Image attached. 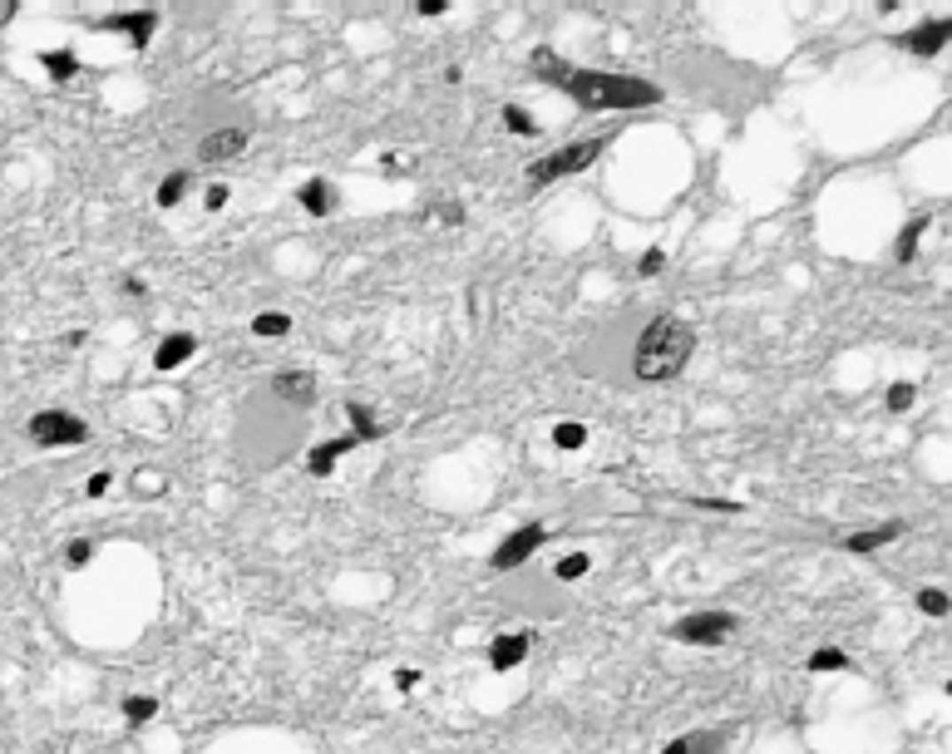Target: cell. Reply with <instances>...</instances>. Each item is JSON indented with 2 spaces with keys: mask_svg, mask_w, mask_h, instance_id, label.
Instances as JSON below:
<instances>
[{
  "mask_svg": "<svg viewBox=\"0 0 952 754\" xmlns=\"http://www.w3.org/2000/svg\"><path fill=\"white\" fill-rule=\"evenodd\" d=\"M568 99L577 104V109H587V114H608V109H652V104H662V84L652 80H631V74H612V69H577L568 65V74H562L558 84Z\"/></svg>",
  "mask_w": 952,
  "mask_h": 754,
  "instance_id": "1",
  "label": "cell"
},
{
  "mask_svg": "<svg viewBox=\"0 0 952 754\" xmlns=\"http://www.w3.org/2000/svg\"><path fill=\"white\" fill-rule=\"evenodd\" d=\"M691 350H696V326L686 316H652L646 331L637 335V355H631V375L646 380V385H662V380H677L686 370Z\"/></svg>",
  "mask_w": 952,
  "mask_h": 754,
  "instance_id": "2",
  "label": "cell"
},
{
  "mask_svg": "<svg viewBox=\"0 0 952 754\" xmlns=\"http://www.w3.org/2000/svg\"><path fill=\"white\" fill-rule=\"evenodd\" d=\"M602 149H608V138H577L568 149H553V153H543V158H533L523 168V178H528V188H548V183H558V178L583 173L587 163H597Z\"/></svg>",
  "mask_w": 952,
  "mask_h": 754,
  "instance_id": "3",
  "label": "cell"
},
{
  "mask_svg": "<svg viewBox=\"0 0 952 754\" xmlns=\"http://www.w3.org/2000/svg\"><path fill=\"white\" fill-rule=\"evenodd\" d=\"M25 435H30V444H40V449H69V444H84V439H89V424H84L80 414H69V410H40L30 424H25Z\"/></svg>",
  "mask_w": 952,
  "mask_h": 754,
  "instance_id": "4",
  "label": "cell"
},
{
  "mask_svg": "<svg viewBox=\"0 0 952 754\" xmlns=\"http://www.w3.org/2000/svg\"><path fill=\"white\" fill-rule=\"evenodd\" d=\"M735 631H740V617H735V612H691V617H681L677 627H671V636H677L681 646H721Z\"/></svg>",
  "mask_w": 952,
  "mask_h": 754,
  "instance_id": "5",
  "label": "cell"
},
{
  "mask_svg": "<svg viewBox=\"0 0 952 754\" xmlns=\"http://www.w3.org/2000/svg\"><path fill=\"white\" fill-rule=\"evenodd\" d=\"M543 542H548V527H543V523H523L518 533H508L504 542L493 548L489 567H493V572H514V567H523V562L533 558V552H538Z\"/></svg>",
  "mask_w": 952,
  "mask_h": 754,
  "instance_id": "6",
  "label": "cell"
},
{
  "mask_svg": "<svg viewBox=\"0 0 952 754\" xmlns=\"http://www.w3.org/2000/svg\"><path fill=\"white\" fill-rule=\"evenodd\" d=\"M94 30L109 35H128V50H149L153 30H159V5H143V11H119V15H99Z\"/></svg>",
  "mask_w": 952,
  "mask_h": 754,
  "instance_id": "7",
  "label": "cell"
},
{
  "mask_svg": "<svg viewBox=\"0 0 952 754\" xmlns=\"http://www.w3.org/2000/svg\"><path fill=\"white\" fill-rule=\"evenodd\" d=\"M948 35H952V25L942 20V15H928L923 25H913V30H903V35H894V45L908 50V55H918V59H933V55H942Z\"/></svg>",
  "mask_w": 952,
  "mask_h": 754,
  "instance_id": "8",
  "label": "cell"
},
{
  "mask_svg": "<svg viewBox=\"0 0 952 754\" xmlns=\"http://www.w3.org/2000/svg\"><path fill=\"white\" fill-rule=\"evenodd\" d=\"M272 395L291 410H306V404H316V375L311 370H282L272 380Z\"/></svg>",
  "mask_w": 952,
  "mask_h": 754,
  "instance_id": "9",
  "label": "cell"
},
{
  "mask_svg": "<svg viewBox=\"0 0 952 754\" xmlns=\"http://www.w3.org/2000/svg\"><path fill=\"white\" fill-rule=\"evenodd\" d=\"M247 149V128H218L197 143V163H222V158H237Z\"/></svg>",
  "mask_w": 952,
  "mask_h": 754,
  "instance_id": "10",
  "label": "cell"
},
{
  "mask_svg": "<svg viewBox=\"0 0 952 754\" xmlns=\"http://www.w3.org/2000/svg\"><path fill=\"white\" fill-rule=\"evenodd\" d=\"M193 350H197V335H193V331H173V335H163L159 350H153V370H163V375H168V370H178Z\"/></svg>",
  "mask_w": 952,
  "mask_h": 754,
  "instance_id": "11",
  "label": "cell"
},
{
  "mask_svg": "<svg viewBox=\"0 0 952 754\" xmlns=\"http://www.w3.org/2000/svg\"><path fill=\"white\" fill-rule=\"evenodd\" d=\"M356 444H360L356 435L326 439V444H316V449H311V454H306V469L316 473V479H331V473H336V458H341V454H351V449H356Z\"/></svg>",
  "mask_w": 952,
  "mask_h": 754,
  "instance_id": "12",
  "label": "cell"
},
{
  "mask_svg": "<svg viewBox=\"0 0 952 754\" xmlns=\"http://www.w3.org/2000/svg\"><path fill=\"white\" fill-rule=\"evenodd\" d=\"M523 656H528V631H504V636H493V646H489L493 671H514V666H523Z\"/></svg>",
  "mask_w": 952,
  "mask_h": 754,
  "instance_id": "13",
  "label": "cell"
},
{
  "mask_svg": "<svg viewBox=\"0 0 952 754\" xmlns=\"http://www.w3.org/2000/svg\"><path fill=\"white\" fill-rule=\"evenodd\" d=\"M297 203H301V212H311V218H331L336 212V188L326 183V178H306V183L297 188Z\"/></svg>",
  "mask_w": 952,
  "mask_h": 754,
  "instance_id": "14",
  "label": "cell"
},
{
  "mask_svg": "<svg viewBox=\"0 0 952 754\" xmlns=\"http://www.w3.org/2000/svg\"><path fill=\"white\" fill-rule=\"evenodd\" d=\"M903 537V523H884V527H863V533H849L844 537V552H878V548H888V542H898Z\"/></svg>",
  "mask_w": 952,
  "mask_h": 754,
  "instance_id": "15",
  "label": "cell"
},
{
  "mask_svg": "<svg viewBox=\"0 0 952 754\" xmlns=\"http://www.w3.org/2000/svg\"><path fill=\"white\" fill-rule=\"evenodd\" d=\"M528 69H533L538 80H548L553 89H558V84H562V74H568V59H562V55H553L548 45H538L533 55H528Z\"/></svg>",
  "mask_w": 952,
  "mask_h": 754,
  "instance_id": "16",
  "label": "cell"
},
{
  "mask_svg": "<svg viewBox=\"0 0 952 754\" xmlns=\"http://www.w3.org/2000/svg\"><path fill=\"white\" fill-rule=\"evenodd\" d=\"M928 227H933V218H928V212H918V218H913L903 232H898V242H894V257H898V262H913V257H918V242H923V232H928Z\"/></svg>",
  "mask_w": 952,
  "mask_h": 754,
  "instance_id": "17",
  "label": "cell"
},
{
  "mask_svg": "<svg viewBox=\"0 0 952 754\" xmlns=\"http://www.w3.org/2000/svg\"><path fill=\"white\" fill-rule=\"evenodd\" d=\"M345 419H351V435H356L360 444L380 439V424H375V414H370L366 400H345Z\"/></svg>",
  "mask_w": 952,
  "mask_h": 754,
  "instance_id": "18",
  "label": "cell"
},
{
  "mask_svg": "<svg viewBox=\"0 0 952 754\" xmlns=\"http://www.w3.org/2000/svg\"><path fill=\"white\" fill-rule=\"evenodd\" d=\"M40 65H45V74L55 84H65V80L80 74V55H74V50H50V55H40Z\"/></svg>",
  "mask_w": 952,
  "mask_h": 754,
  "instance_id": "19",
  "label": "cell"
},
{
  "mask_svg": "<svg viewBox=\"0 0 952 754\" xmlns=\"http://www.w3.org/2000/svg\"><path fill=\"white\" fill-rule=\"evenodd\" d=\"M716 750H721V735L700 730V735H681V740H671L662 754H716Z\"/></svg>",
  "mask_w": 952,
  "mask_h": 754,
  "instance_id": "20",
  "label": "cell"
},
{
  "mask_svg": "<svg viewBox=\"0 0 952 754\" xmlns=\"http://www.w3.org/2000/svg\"><path fill=\"white\" fill-rule=\"evenodd\" d=\"M188 183H193V173H188V168L168 173V178L159 183V207H178V203H183V193H188Z\"/></svg>",
  "mask_w": 952,
  "mask_h": 754,
  "instance_id": "21",
  "label": "cell"
},
{
  "mask_svg": "<svg viewBox=\"0 0 952 754\" xmlns=\"http://www.w3.org/2000/svg\"><path fill=\"white\" fill-rule=\"evenodd\" d=\"M504 128H508V134H518V138H533V134H538V119L528 114L523 104H504Z\"/></svg>",
  "mask_w": 952,
  "mask_h": 754,
  "instance_id": "22",
  "label": "cell"
},
{
  "mask_svg": "<svg viewBox=\"0 0 952 754\" xmlns=\"http://www.w3.org/2000/svg\"><path fill=\"white\" fill-rule=\"evenodd\" d=\"M291 331V316L287 311H262V316H252V335H262V341H272V335H287Z\"/></svg>",
  "mask_w": 952,
  "mask_h": 754,
  "instance_id": "23",
  "label": "cell"
},
{
  "mask_svg": "<svg viewBox=\"0 0 952 754\" xmlns=\"http://www.w3.org/2000/svg\"><path fill=\"white\" fill-rule=\"evenodd\" d=\"M804 671H815V675H824V671H849V656L834 651V646H819V651L804 661Z\"/></svg>",
  "mask_w": 952,
  "mask_h": 754,
  "instance_id": "24",
  "label": "cell"
},
{
  "mask_svg": "<svg viewBox=\"0 0 952 754\" xmlns=\"http://www.w3.org/2000/svg\"><path fill=\"white\" fill-rule=\"evenodd\" d=\"M587 567H592V558L587 552H568V558H558V582H577V577H587Z\"/></svg>",
  "mask_w": 952,
  "mask_h": 754,
  "instance_id": "25",
  "label": "cell"
},
{
  "mask_svg": "<svg viewBox=\"0 0 952 754\" xmlns=\"http://www.w3.org/2000/svg\"><path fill=\"white\" fill-rule=\"evenodd\" d=\"M124 715H128V725H149L153 715H159V700H149V696H128V700H124Z\"/></svg>",
  "mask_w": 952,
  "mask_h": 754,
  "instance_id": "26",
  "label": "cell"
},
{
  "mask_svg": "<svg viewBox=\"0 0 952 754\" xmlns=\"http://www.w3.org/2000/svg\"><path fill=\"white\" fill-rule=\"evenodd\" d=\"M583 439H587L583 424H573V419L553 424V444H558V449H583Z\"/></svg>",
  "mask_w": 952,
  "mask_h": 754,
  "instance_id": "27",
  "label": "cell"
},
{
  "mask_svg": "<svg viewBox=\"0 0 952 754\" xmlns=\"http://www.w3.org/2000/svg\"><path fill=\"white\" fill-rule=\"evenodd\" d=\"M918 612H923V617H948V592H942V587H923V592H918Z\"/></svg>",
  "mask_w": 952,
  "mask_h": 754,
  "instance_id": "28",
  "label": "cell"
},
{
  "mask_svg": "<svg viewBox=\"0 0 952 754\" xmlns=\"http://www.w3.org/2000/svg\"><path fill=\"white\" fill-rule=\"evenodd\" d=\"M913 400H918V389L913 385H903V380H898V385H888V410H913Z\"/></svg>",
  "mask_w": 952,
  "mask_h": 754,
  "instance_id": "29",
  "label": "cell"
},
{
  "mask_svg": "<svg viewBox=\"0 0 952 754\" xmlns=\"http://www.w3.org/2000/svg\"><path fill=\"white\" fill-rule=\"evenodd\" d=\"M691 508H711V513H746V503H735V498H691Z\"/></svg>",
  "mask_w": 952,
  "mask_h": 754,
  "instance_id": "30",
  "label": "cell"
},
{
  "mask_svg": "<svg viewBox=\"0 0 952 754\" xmlns=\"http://www.w3.org/2000/svg\"><path fill=\"white\" fill-rule=\"evenodd\" d=\"M662 266H666V251H662V247H646L642 262H637V272H642V276H656Z\"/></svg>",
  "mask_w": 952,
  "mask_h": 754,
  "instance_id": "31",
  "label": "cell"
},
{
  "mask_svg": "<svg viewBox=\"0 0 952 754\" xmlns=\"http://www.w3.org/2000/svg\"><path fill=\"white\" fill-rule=\"evenodd\" d=\"M89 558H94V542H84V537H80V542H69V548H65V562H69V567H84V562H89Z\"/></svg>",
  "mask_w": 952,
  "mask_h": 754,
  "instance_id": "32",
  "label": "cell"
},
{
  "mask_svg": "<svg viewBox=\"0 0 952 754\" xmlns=\"http://www.w3.org/2000/svg\"><path fill=\"white\" fill-rule=\"evenodd\" d=\"M109 483H114V473L99 469V473H89V489H84V493H89V498H104V493H109Z\"/></svg>",
  "mask_w": 952,
  "mask_h": 754,
  "instance_id": "33",
  "label": "cell"
},
{
  "mask_svg": "<svg viewBox=\"0 0 952 754\" xmlns=\"http://www.w3.org/2000/svg\"><path fill=\"white\" fill-rule=\"evenodd\" d=\"M222 203H228V183H213V188H207V203H203V207H207V212H218Z\"/></svg>",
  "mask_w": 952,
  "mask_h": 754,
  "instance_id": "34",
  "label": "cell"
},
{
  "mask_svg": "<svg viewBox=\"0 0 952 754\" xmlns=\"http://www.w3.org/2000/svg\"><path fill=\"white\" fill-rule=\"evenodd\" d=\"M414 11H420V15H445V11H449V0H420Z\"/></svg>",
  "mask_w": 952,
  "mask_h": 754,
  "instance_id": "35",
  "label": "cell"
},
{
  "mask_svg": "<svg viewBox=\"0 0 952 754\" xmlns=\"http://www.w3.org/2000/svg\"><path fill=\"white\" fill-rule=\"evenodd\" d=\"M395 686H400V690H414V686H420V671H400V675H395Z\"/></svg>",
  "mask_w": 952,
  "mask_h": 754,
  "instance_id": "36",
  "label": "cell"
},
{
  "mask_svg": "<svg viewBox=\"0 0 952 754\" xmlns=\"http://www.w3.org/2000/svg\"><path fill=\"white\" fill-rule=\"evenodd\" d=\"M15 11H20L15 0H0V25H11V20H15Z\"/></svg>",
  "mask_w": 952,
  "mask_h": 754,
  "instance_id": "37",
  "label": "cell"
},
{
  "mask_svg": "<svg viewBox=\"0 0 952 754\" xmlns=\"http://www.w3.org/2000/svg\"><path fill=\"white\" fill-rule=\"evenodd\" d=\"M124 291H128V296H143V291H149V286L138 281V276H124Z\"/></svg>",
  "mask_w": 952,
  "mask_h": 754,
  "instance_id": "38",
  "label": "cell"
}]
</instances>
